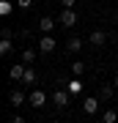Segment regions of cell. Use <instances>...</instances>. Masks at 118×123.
<instances>
[{
  "instance_id": "obj_11",
  "label": "cell",
  "mask_w": 118,
  "mask_h": 123,
  "mask_svg": "<svg viewBox=\"0 0 118 123\" xmlns=\"http://www.w3.org/2000/svg\"><path fill=\"white\" fill-rule=\"evenodd\" d=\"M22 77H25V68H22V63L11 66V79H22Z\"/></svg>"
},
{
  "instance_id": "obj_5",
  "label": "cell",
  "mask_w": 118,
  "mask_h": 123,
  "mask_svg": "<svg viewBox=\"0 0 118 123\" xmlns=\"http://www.w3.org/2000/svg\"><path fill=\"white\" fill-rule=\"evenodd\" d=\"M28 101H30V104H33V107H41V104H44V101H47V96H44V93H41V90H33V93H30V96H28Z\"/></svg>"
},
{
  "instance_id": "obj_13",
  "label": "cell",
  "mask_w": 118,
  "mask_h": 123,
  "mask_svg": "<svg viewBox=\"0 0 118 123\" xmlns=\"http://www.w3.org/2000/svg\"><path fill=\"white\" fill-rule=\"evenodd\" d=\"M22 82H25V85L36 82V71H33V68H25V77H22Z\"/></svg>"
},
{
  "instance_id": "obj_6",
  "label": "cell",
  "mask_w": 118,
  "mask_h": 123,
  "mask_svg": "<svg viewBox=\"0 0 118 123\" xmlns=\"http://www.w3.org/2000/svg\"><path fill=\"white\" fill-rule=\"evenodd\" d=\"M88 41H91L93 47H102V44H104V41H107V36L102 33V30H93V33H91V38H88Z\"/></svg>"
},
{
  "instance_id": "obj_12",
  "label": "cell",
  "mask_w": 118,
  "mask_h": 123,
  "mask_svg": "<svg viewBox=\"0 0 118 123\" xmlns=\"http://www.w3.org/2000/svg\"><path fill=\"white\" fill-rule=\"evenodd\" d=\"M69 52H80V47H83V38H69Z\"/></svg>"
},
{
  "instance_id": "obj_1",
  "label": "cell",
  "mask_w": 118,
  "mask_h": 123,
  "mask_svg": "<svg viewBox=\"0 0 118 123\" xmlns=\"http://www.w3.org/2000/svg\"><path fill=\"white\" fill-rule=\"evenodd\" d=\"M61 25H63V27H71V25H77V14L71 11V8L61 11Z\"/></svg>"
},
{
  "instance_id": "obj_19",
  "label": "cell",
  "mask_w": 118,
  "mask_h": 123,
  "mask_svg": "<svg viewBox=\"0 0 118 123\" xmlns=\"http://www.w3.org/2000/svg\"><path fill=\"white\" fill-rule=\"evenodd\" d=\"M30 3H33V0H17V6H19V8H30Z\"/></svg>"
},
{
  "instance_id": "obj_4",
  "label": "cell",
  "mask_w": 118,
  "mask_h": 123,
  "mask_svg": "<svg viewBox=\"0 0 118 123\" xmlns=\"http://www.w3.org/2000/svg\"><path fill=\"white\" fill-rule=\"evenodd\" d=\"M39 27H41L44 36H49V30L55 27V19H52V17H41V19H39Z\"/></svg>"
},
{
  "instance_id": "obj_8",
  "label": "cell",
  "mask_w": 118,
  "mask_h": 123,
  "mask_svg": "<svg viewBox=\"0 0 118 123\" xmlns=\"http://www.w3.org/2000/svg\"><path fill=\"white\" fill-rule=\"evenodd\" d=\"M66 90H69V93H71V96H77V93H80V90H83V82H80V79L74 77V79H71V82H69V85H66Z\"/></svg>"
},
{
  "instance_id": "obj_9",
  "label": "cell",
  "mask_w": 118,
  "mask_h": 123,
  "mask_svg": "<svg viewBox=\"0 0 118 123\" xmlns=\"http://www.w3.org/2000/svg\"><path fill=\"white\" fill-rule=\"evenodd\" d=\"M113 93H115V85H102V90H99V96H102V98L107 101V98H113Z\"/></svg>"
},
{
  "instance_id": "obj_22",
  "label": "cell",
  "mask_w": 118,
  "mask_h": 123,
  "mask_svg": "<svg viewBox=\"0 0 118 123\" xmlns=\"http://www.w3.org/2000/svg\"><path fill=\"white\" fill-rule=\"evenodd\" d=\"M113 85H115V88H118V77H115V82H113Z\"/></svg>"
},
{
  "instance_id": "obj_2",
  "label": "cell",
  "mask_w": 118,
  "mask_h": 123,
  "mask_svg": "<svg viewBox=\"0 0 118 123\" xmlns=\"http://www.w3.org/2000/svg\"><path fill=\"white\" fill-rule=\"evenodd\" d=\"M69 98H71L69 90H55V93H52V101H55L58 107H69Z\"/></svg>"
},
{
  "instance_id": "obj_18",
  "label": "cell",
  "mask_w": 118,
  "mask_h": 123,
  "mask_svg": "<svg viewBox=\"0 0 118 123\" xmlns=\"http://www.w3.org/2000/svg\"><path fill=\"white\" fill-rule=\"evenodd\" d=\"M71 71H74V77H80L85 71V63H74V66H71Z\"/></svg>"
},
{
  "instance_id": "obj_3",
  "label": "cell",
  "mask_w": 118,
  "mask_h": 123,
  "mask_svg": "<svg viewBox=\"0 0 118 123\" xmlns=\"http://www.w3.org/2000/svg\"><path fill=\"white\" fill-rule=\"evenodd\" d=\"M52 49H55V38H52V36H44V38L39 41V52L47 55V52H52Z\"/></svg>"
},
{
  "instance_id": "obj_14",
  "label": "cell",
  "mask_w": 118,
  "mask_h": 123,
  "mask_svg": "<svg viewBox=\"0 0 118 123\" xmlns=\"http://www.w3.org/2000/svg\"><path fill=\"white\" fill-rule=\"evenodd\" d=\"M11 49H14V44H11L8 38H3V41H0V52H3V55H8Z\"/></svg>"
},
{
  "instance_id": "obj_10",
  "label": "cell",
  "mask_w": 118,
  "mask_h": 123,
  "mask_svg": "<svg viewBox=\"0 0 118 123\" xmlns=\"http://www.w3.org/2000/svg\"><path fill=\"white\" fill-rule=\"evenodd\" d=\"M8 98H11V104H14V107H19L22 101H25V93H22V90H11V96H8Z\"/></svg>"
},
{
  "instance_id": "obj_7",
  "label": "cell",
  "mask_w": 118,
  "mask_h": 123,
  "mask_svg": "<svg viewBox=\"0 0 118 123\" xmlns=\"http://www.w3.org/2000/svg\"><path fill=\"white\" fill-rule=\"evenodd\" d=\"M83 110H85L88 115H93V112L99 110V101H96V98H85V101H83Z\"/></svg>"
},
{
  "instance_id": "obj_16",
  "label": "cell",
  "mask_w": 118,
  "mask_h": 123,
  "mask_svg": "<svg viewBox=\"0 0 118 123\" xmlns=\"http://www.w3.org/2000/svg\"><path fill=\"white\" fill-rule=\"evenodd\" d=\"M115 120H118V112L115 110H107L104 112V123H115Z\"/></svg>"
},
{
  "instance_id": "obj_17",
  "label": "cell",
  "mask_w": 118,
  "mask_h": 123,
  "mask_svg": "<svg viewBox=\"0 0 118 123\" xmlns=\"http://www.w3.org/2000/svg\"><path fill=\"white\" fill-rule=\"evenodd\" d=\"M11 8H14V6L8 3V0H3V3H0V14H3V17H8V14H11Z\"/></svg>"
},
{
  "instance_id": "obj_20",
  "label": "cell",
  "mask_w": 118,
  "mask_h": 123,
  "mask_svg": "<svg viewBox=\"0 0 118 123\" xmlns=\"http://www.w3.org/2000/svg\"><path fill=\"white\" fill-rule=\"evenodd\" d=\"M61 3H63V8H71V6L77 3V0H61Z\"/></svg>"
},
{
  "instance_id": "obj_21",
  "label": "cell",
  "mask_w": 118,
  "mask_h": 123,
  "mask_svg": "<svg viewBox=\"0 0 118 123\" xmlns=\"http://www.w3.org/2000/svg\"><path fill=\"white\" fill-rule=\"evenodd\" d=\"M11 123H25V118H19V115H17V118H11Z\"/></svg>"
},
{
  "instance_id": "obj_15",
  "label": "cell",
  "mask_w": 118,
  "mask_h": 123,
  "mask_svg": "<svg viewBox=\"0 0 118 123\" xmlns=\"http://www.w3.org/2000/svg\"><path fill=\"white\" fill-rule=\"evenodd\" d=\"M22 60H25V63H33L36 60V49H25V52H22Z\"/></svg>"
}]
</instances>
